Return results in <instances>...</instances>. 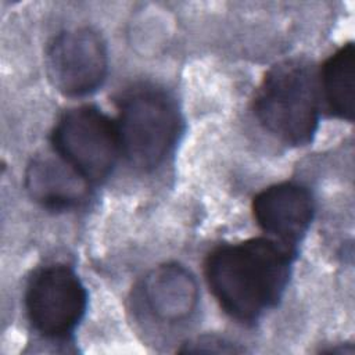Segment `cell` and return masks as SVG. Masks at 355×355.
Segmentation results:
<instances>
[{
	"label": "cell",
	"mask_w": 355,
	"mask_h": 355,
	"mask_svg": "<svg viewBox=\"0 0 355 355\" xmlns=\"http://www.w3.org/2000/svg\"><path fill=\"white\" fill-rule=\"evenodd\" d=\"M259 123L290 146L308 144L318 129V87L312 65L284 60L265 75L254 100Z\"/></svg>",
	"instance_id": "2"
},
{
	"label": "cell",
	"mask_w": 355,
	"mask_h": 355,
	"mask_svg": "<svg viewBox=\"0 0 355 355\" xmlns=\"http://www.w3.org/2000/svg\"><path fill=\"white\" fill-rule=\"evenodd\" d=\"M252 214L263 232L291 247L304 237L311 225L313 200L297 183H279L254 197Z\"/></svg>",
	"instance_id": "7"
},
{
	"label": "cell",
	"mask_w": 355,
	"mask_h": 355,
	"mask_svg": "<svg viewBox=\"0 0 355 355\" xmlns=\"http://www.w3.org/2000/svg\"><path fill=\"white\" fill-rule=\"evenodd\" d=\"M87 180L61 157H36L25 173L31 198L50 211H68L87 198Z\"/></svg>",
	"instance_id": "8"
},
{
	"label": "cell",
	"mask_w": 355,
	"mask_h": 355,
	"mask_svg": "<svg viewBox=\"0 0 355 355\" xmlns=\"http://www.w3.org/2000/svg\"><path fill=\"white\" fill-rule=\"evenodd\" d=\"M51 140L58 157L87 182L105 179L121 151L116 125L92 105L67 111L58 119Z\"/></svg>",
	"instance_id": "4"
},
{
	"label": "cell",
	"mask_w": 355,
	"mask_h": 355,
	"mask_svg": "<svg viewBox=\"0 0 355 355\" xmlns=\"http://www.w3.org/2000/svg\"><path fill=\"white\" fill-rule=\"evenodd\" d=\"M108 57L103 37L92 28H73L58 33L46 51V72L64 96L80 97L101 86Z\"/></svg>",
	"instance_id": "6"
},
{
	"label": "cell",
	"mask_w": 355,
	"mask_h": 355,
	"mask_svg": "<svg viewBox=\"0 0 355 355\" xmlns=\"http://www.w3.org/2000/svg\"><path fill=\"white\" fill-rule=\"evenodd\" d=\"M143 295L157 319L173 323L193 313L198 301V287L194 276L184 266L164 263L146 276Z\"/></svg>",
	"instance_id": "9"
},
{
	"label": "cell",
	"mask_w": 355,
	"mask_h": 355,
	"mask_svg": "<svg viewBox=\"0 0 355 355\" xmlns=\"http://www.w3.org/2000/svg\"><path fill=\"white\" fill-rule=\"evenodd\" d=\"M87 302L85 286L65 265H50L31 279L25 305L32 326L44 337H67L82 319Z\"/></svg>",
	"instance_id": "5"
},
{
	"label": "cell",
	"mask_w": 355,
	"mask_h": 355,
	"mask_svg": "<svg viewBox=\"0 0 355 355\" xmlns=\"http://www.w3.org/2000/svg\"><path fill=\"white\" fill-rule=\"evenodd\" d=\"M291 262V247L257 237L215 248L207 258L205 277L222 309L250 323L277 305L288 283Z\"/></svg>",
	"instance_id": "1"
},
{
	"label": "cell",
	"mask_w": 355,
	"mask_h": 355,
	"mask_svg": "<svg viewBox=\"0 0 355 355\" xmlns=\"http://www.w3.org/2000/svg\"><path fill=\"white\" fill-rule=\"evenodd\" d=\"M180 126L176 103L161 89L141 86L121 100L116 123L119 146L136 168L147 171L159 165L176 143Z\"/></svg>",
	"instance_id": "3"
},
{
	"label": "cell",
	"mask_w": 355,
	"mask_h": 355,
	"mask_svg": "<svg viewBox=\"0 0 355 355\" xmlns=\"http://www.w3.org/2000/svg\"><path fill=\"white\" fill-rule=\"evenodd\" d=\"M322 93L331 114L352 121L355 103V50L352 43L343 46L323 65Z\"/></svg>",
	"instance_id": "10"
},
{
	"label": "cell",
	"mask_w": 355,
	"mask_h": 355,
	"mask_svg": "<svg viewBox=\"0 0 355 355\" xmlns=\"http://www.w3.org/2000/svg\"><path fill=\"white\" fill-rule=\"evenodd\" d=\"M182 352H216V354H232L241 352V348L233 343L216 337V336H201L184 344Z\"/></svg>",
	"instance_id": "11"
}]
</instances>
